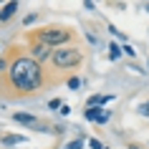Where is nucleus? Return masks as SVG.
I'll return each instance as SVG.
<instances>
[{
    "label": "nucleus",
    "mask_w": 149,
    "mask_h": 149,
    "mask_svg": "<svg viewBox=\"0 0 149 149\" xmlns=\"http://www.w3.org/2000/svg\"><path fill=\"white\" fill-rule=\"evenodd\" d=\"M8 81L20 94H36L43 88V81H46L43 66L33 61L31 56H15L8 66Z\"/></svg>",
    "instance_id": "nucleus-1"
},
{
    "label": "nucleus",
    "mask_w": 149,
    "mask_h": 149,
    "mask_svg": "<svg viewBox=\"0 0 149 149\" xmlns=\"http://www.w3.org/2000/svg\"><path fill=\"white\" fill-rule=\"evenodd\" d=\"M63 104H61V99H51V101H48V109L51 111H56V109H61Z\"/></svg>",
    "instance_id": "nucleus-11"
},
{
    "label": "nucleus",
    "mask_w": 149,
    "mask_h": 149,
    "mask_svg": "<svg viewBox=\"0 0 149 149\" xmlns=\"http://www.w3.org/2000/svg\"><path fill=\"white\" fill-rule=\"evenodd\" d=\"M73 38V31L66 28V25H48V28H40L36 33H28V40H38V43H46L48 48H63L68 40Z\"/></svg>",
    "instance_id": "nucleus-2"
},
{
    "label": "nucleus",
    "mask_w": 149,
    "mask_h": 149,
    "mask_svg": "<svg viewBox=\"0 0 149 149\" xmlns=\"http://www.w3.org/2000/svg\"><path fill=\"white\" fill-rule=\"evenodd\" d=\"M88 147H91V149H104V144L99 139H88Z\"/></svg>",
    "instance_id": "nucleus-12"
},
{
    "label": "nucleus",
    "mask_w": 149,
    "mask_h": 149,
    "mask_svg": "<svg viewBox=\"0 0 149 149\" xmlns=\"http://www.w3.org/2000/svg\"><path fill=\"white\" fill-rule=\"evenodd\" d=\"M13 121H15V124H23V126H36L38 124V116L25 114V111H15V114H13Z\"/></svg>",
    "instance_id": "nucleus-6"
},
{
    "label": "nucleus",
    "mask_w": 149,
    "mask_h": 149,
    "mask_svg": "<svg viewBox=\"0 0 149 149\" xmlns=\"http://www.w3.org/2000/svg\"><path fill=\"white\" fill-rule=\"evenodd\" d=\"M121 53H124V51H121L116 43H111V46H109V58H111V61H119V58H121Z\"/></svg>",
    "instance_id": "nucleus-10"
},
{
    "label": "nucleus",
    "mask_w": 149,
    "mask_h": 149,
    "mask_svg": "<svg viewBox=\"0 0 149 149\" xmlns=\"http://www.w3.org/2000/svg\"><path fill=\"white\" fill-rule=\"evenodd\" d=\"M129 149H141V147H129Z\"/></svg>",
    "instance_id": "nucleus-19"
},
{
    "label": "nucleus",
    "mask_w": 149,
    "mask_h": 149,
    "mask_svg": "<svg viewBox=\"0 0 149 149\" xmlns=\"http://www.w3.org/2000/svg\"><path fill=\"white\" fill-rule=\"evenodd\" d=\"M61 114H63V116H68V114H71V106H66V104H63V106H61Z\"/></svg>",
    "instance_id": "nucleus-18"
},
{
    "label": "nucleus",
    "mask_w": 149,
    "mask_h": 149,
    "mask_svg": "<svg viewBox=\"0 0 149 149\" xmlns=\"http://www.w3.org/2000/svg\"><path fill=\"white\" fill-rule=\"evenodd\" d=\"M81 86V81L76 79V76H73V79H68V88H79Z\"/></svg>",
    "instance_id": "nucleus-15"
},
{
    "label": "nucleus",
    "mask_w": 149,
    "mask_h": 149,
    "mask_svg": "<svg viewBox=\"0 0 149 149\" xmlns=\"http://www.w3.org/2000/svg\"><path fill=\"white\" fill-rule=\"evenodd\" d=\"M104 149H109V147H104Z\"/></svg>",
    "instance_id": "nucleus-20"
},
{
    "label": "nucleus",
    "mask_w": 149,
    "mask_h": 149,
    "mask_svg": "<svg viewBox=\"0 0 149 149\" xmlns=\"http://www.w3.org/2000/svg\"><path fill=\"white\" fill-rule=\"evenodd\" d=\"M139 114H144V116H149V101H147V104H141V106H139Z\"/></svg>",
    "instance_id": "nucleus-16"
},
{
    "label": "nucleus",
    "mask_w": 149,
    "mask_h": 149,
    "mask_svg": "<svg viewBox=\"0 0 149 149\" xmlns=\"http://www.w3.org/2000/svg\"><path fill=\"white\" fill-rule=\"evenodd\" d=\"M15 10H18V3H15V0H13V3H5L3 10H0V23H8L10 18L15 15Z\"/></svg>",
    "instance_id": "nucleus-7"
},
{
    "label": "nucleus",
    "mask_w": 149,
    "mask_h": 149,
    "mask_svg": "<svg viewBox=\"0 0 149 149\" xmlns=\"http://www.w3.org/2000/svg\"><path fill=\"white\" fill-rule=\"evenodd\" d=\"M20 141H25V136H20V134H3V144H20Z\"/></svg>",
    "instance_id": "nucleus-9"
},
{
    "label": "nucleus",
    "mask_w": 149,
    "mask_h": 149,
    "mask_svg": "<svg viewBox=\"0 0 149 149\" xmlns=\"http://www.w3.org/2000/svg\"><path fill=\"white\" fill-rule=\"evenodd\" d=\"M84 116L88 119V121H96V124H106L111 119V111H106V109H101V106H86V111H84Z\"/></svg>",
    "instance_id": "nucleus-5"
},
{
    "label": "nucleus",
    "mask_w": 149,
    "mask_h": 149,
    "mask_svg": "<svg viewBox=\"0 0 149 149\" xmlns=\"http://www.w3.org/2000/svg\"><path fill=\"white\" fill-rule=\"evenodd\" d=\"M81 61H84V56H81L79 48L73 46H63V48H56L53 56H51V63H53V68L58 71H68V68H79Z\"/></svg>",
    "instance_id": "nucleus-3"
},
{
    "label": "nucleus",
    "mask_w": 149,
    "mask_h": 149,
    "mask_svg": "<svg viewBox=\"0 0 149 149\" xmlns=\"http://www.w3.org/2000/svg\"><path fill=\"white\" fill-rule=\"evenodd\" d=\"M51 56H53V48H48L46 43H38V40H31V58L33 61H51Z\"/></svg>",
    "instance_id": "nucleus-4"
},
{
    "label": "nucleus",
    "mask_w": 149,
    "mask_h": 149,
    "mask_svg": "<svg viewBox=\"0 0 149 149\" xmlns=\"http://www.w3.org/2000/svg\"><path fill=\"white\" fill-rule=\"evenodd\" d=\"M8 66H10V63L5 61V58H3V56H0V71H8Z\"/></svg>",
    "instance_id": "nucleus-17"
},
{
    "label": "nucleus",
    "mask_w": 149,
    "mask_h": 149,
    "mask_svg": "<svg viewBox=\"0 0 149 149\" xmlns=\"http://www.w3.org/2000/svg\"><path fill=\"white\" fill-rule=\"evenodd\" d=\"M121 51H124L126 56H136V51H134V48L129 46V43H124V46H121Z\"/></svg>",
    "instance_id": "nucleus-14"
},
{
    "label": "nucleus",
    "mask_w": 149,
    "mask_h": 149,
    "mask_svg": "<svg viewBox=\"0 0 149 149\" xmlns=\"http://www.w3.org/2000/svg\"><path fill=\"white\" fill-rule=\"evenodd\" d=\"M81 147H84V139H76V141H71L66 149H81Z\"/></svg>",
    "instance_id": "nucleus-13"
},
{
    "label": "nucleus",
    "mask_w": 149,
    "mask_h": 149,
    "mask_svg": "<svg viewBox=\"0 0 149 149\" xmlns=\"http://www.w3.org/2000/svg\"><path fill=\"white\" fill-rule=\"evenodd\" d=\"M111 99H114V96H88V101H86V106H91V109H94V106H101V104H106V101H111Z\"/></svg>",
    "instance_id": "nucleus-8"
}]
</instances>
